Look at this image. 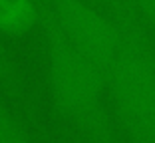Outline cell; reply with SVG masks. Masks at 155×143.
<instances>
[{
  "instance_id": "cell-1",
  "label": "cell",
  "mask_w": 155,
  "mask_h": 143,
  "mask_svg": "<svg viewBox=\"0 0 155 143\" xmlns=\"http://www.w3.org/2000/svg\"><path fill=\"white\" fill-rule=\"evenodd\" d=\"M40 2V0H38ZM46 76L54 107L94 143H114V115L101 70L58 28L40 2Z\"/></svg>"
},
{
  "instance_id": "cell-2",
  "label": "cell",
  "mask_w": 155,
  "mask_h": 143,
  "mask_svg": "<svg viewBox=\"0 0 155 143\" xmlns=\"http://www.w3.org/2000/svg\"><path fill=\"white\" fill-rule=\"evenodd\" d=\"M114 20L117 46L104 74L111 115L129 143H155V40L137 16Z\"/></svg>"
},
{
  "instance_id": "cell-3",
  "label": "cell",
  "mask_w": 155,
  "mask_h": 143,
  "mask_svg": "<svg viewBox=\"0 0 155 143\" xmlns=\"http://www.w3.org/2000/svg\"><path fill=\"white\" fill-rule=\"evenodd\" d=\"M58 28L90 58L101 74L117 46V24L94 0H40Z\"/></svg>"
},
{
  "instance_id": "cell-4",
  "label": "cell",
  "mask_w": 155,
  "mask_h": 143,
  "mask_svg": "<svg viewBox=\"0 0 155 143\" xmlns=\"http://www.w3.org/2000/svg\"><path fill=\"white\" fill-rule=\"evenodd\" d=\"M38 0H0V34L4 38H20L38 28Z\"/></svg>"
},
{
  "instance_id": "cell-5",
  "label": "cell",
  "mask_w": 155,
  "mask_h": 143,
  "mask_svg": "<svg viewBox=\"0 0 155 143\" xmlns=\"http://www.w3.org/2000/svg\"><path fill=\"white\" fill-rule=\"evenodd\" d=\"M0 143H32L2 96H0Z\"/></svg>"
},
{
  "instance_id": "cell-6",
  "label": "cell",
  "mask_w": 155,
  "mask_h": 143,
  "mask_svg": "<svg viewBox=\"0 0 155 143\" xmlns=\"http://www.w3.org/2000/svg\"><path fill=\"white\" fill-rule=\"evenodd\" d=\"M0 86L10 96L20 97V93H22L18 68H16V62H14L12 54L8 52V46H6L2 34H0Z\"/></svg>"
},
{
  "instance_id": "cell-7",
  "label": "cell",
  "mask_w": 155,
  "mask_h": 143,
  "mask_svg": "<svg viewBox=\"0 0 155 143\" xmlns=\"http://www.w3.org/2000/svg\"><path fill=\"white\" fill-rule=\"evenodd\" d=\"M141 26L155 40V0H129Z\"/></svg>"
},
{
  "instance_id": "cell-8",
  "label": "cell",
  "mask_w": 155,
  "mask_h": 143,
  "mask_svg": "<svg viewBox=\"0 0 155 143\" xmlns=\"http://www.w3.org/2000/svg\"><path fill=\"white\" fill-rule=\"evenodd\" d=\"M100 8H104L114 18H125V16H135L133 6L129 0H94Z\"/></svg>"
}]
</instances>
